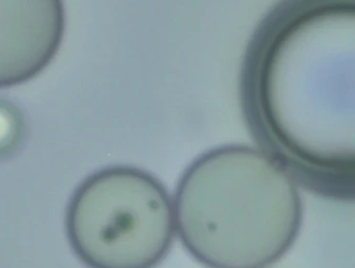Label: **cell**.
Returning a JSON list of instances; mask_svg holds the SVG:
<instances>
[{
    "label": "cell",
    "mask_w": 355,
    "mask_h": 268,
    "mask_svg": "<svg viewBox=\"0 0 355 268\" xmlns=\"http://www.w3.org/2000/svg\"><path fill=\"white\" fill-rule=\"evenodd\" d=\"M355 0H280L241 72L243 115L261 151L311 193L355 197Z\"/></svg>",
    "instance_id": "1"
},
{
    "label": "cell",
    "mask_w": 355,
    "mask_h": 268,
    "mask_svg": "<svg viewBox=\"0 0 355 268\" xmlns=\"http://www.w3.org/2000/svg\"><path fill=\"white\" fill-rule=\"evenodd\" d=\"M182 244L209 268L266 267L294 244L303 219L292 178L263 151L218 147L197 158L175 192Z\"/></svg>",
    "instance_id": "2"
},
{
    "label": "cell",
    "mask_w": 355,
    "mask_h": 268,
    "mask_svg": "<svg viewBox=\"0 0 355 268\" xmlns=\"http://www.w3.org/2000/svg\"><path fill=\"white\" fill-rule=\"evenodd\" d=\"M175 230L163 183L132 166L91 174L66 214L70 244L89 268H155L171 249Z\"/></svg>",
    "instance_id": "3"
},
{
    "label": "cell",
    "mask_w": 355,
    "mask_h": 268,
    "mask_svg": "<svg viewBox=\"0 0 355 268\" xmlns=\"http://www.w3.org/2000/svg\"><path fill=\"white\" fill-rule=\"evenodd\" d=\"M63 0H0V88L40 74L65 34Z\"/></svg>",
    "instance_id": "4"
},
{
    "label": "cell",
    "mask_w": 355,
    "mask_h": 268,
    "mask_svg": "<svg viewBox=\"0 0 355 268\" xmlns=\"http://www.w3.org/2000/svg\"><path fill=\"white\" fill-rule=\"evenodd\" d=\"M26 136L24 117L16 106L0 99V159L13 155Z\"/></svg>",
    "instance_id": "5"
}]
</instances>
